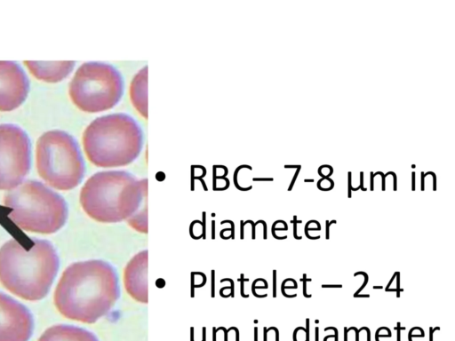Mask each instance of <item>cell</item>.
I'll list each match as a JSON object with an SVG mask.
<instances>
[{
  "mask_svg": "<svg viewBox=\"0 0 455 341\" xmlns=\"http://www.w3.org/2000/svg\"><path fill=\"white\" fill-rule=\"evenodd\" d=\"M120 297L116 269L101 259L76 262L66 268L54 291V305L64 317L94 323Z\"/></svg>",
  "mask_w": 455,
  "mask_h": 341,
  "instance_id": "6da1fadb",
  "label": "cell"
},
{
  "mask_svg": "<svg viewBox=\"0 0 455 341\" xmlns=\"http://www.w3.org/2000/svg\"><path fill=\"white\" fill-rule=\"evenodd\" d=\"M59 269L54 247L31 238L28 246L14 239L0 248V282L12 294L29 301L44 298Z\"/></svg>",
  "mask_w": 455,
  "mask_h": 341,
  "instance_id": "7a4b0ae2",
  "label": "cell"
},
{
  "mask_svg": "<svg viewBox=\"0 0 455 341\" xmlns=\"http://www.w3.org/2000/svg\"><path fill=\"white\" fill-rule=\"evenodd\" d=\"M148 191V179L126 170H103L91 176L80 192L84 211L100 223H118L135 215Z\"/></svg>",
  "mask_w": 455,
  "mask_h": 341,
  "instance_id": "3957f363",
  "label": "cell"
},
{
  "mask_svg": "<svg viewBox=\"0 0 455 341\" xmlns=\"http://www.w3.org/2000/svg\"><path fill=\"white\" fill-rule=\"evenodd\" d=\"M83 146L97 167H122L135 161L143 147V132L129 115L114 113L94 119L84 130Z\"/></svg>",
  "mask_w": 455,
  "mask_h": 341,
  "instance_id": "277c9868",
  "label": "cell"
},
{
  "mask_svg": "<svg viewBox=\"0 0 455 341\" xmlns=\"http://www.w3.org/2000/svg\"><path fill=\"white\" fill-rule=\"evenodd\" d=\"M4 203L12 209L9 218L25 231L53 234L68 218V206L62 196L35 180L11 189L4 194Z\"/></svg>",
  "mask_w": 455,
  "mask_h": 341,
  "instance_id": "5b68a950",
  "label": "cell"
},
{
  "mask_svg": "<svg viewBox=\"0 0 455 341\" xmlns=\"http://www.w3.org/2000/svg\"><path fill=\"white\" fill-rule=\"evenodd\" d=\"M36 169L50 186L65 191L77 186L85 171L76 139L60 130L46 131L38 139Z\"/></svg>",
  "mask_w": 455,
  "mask_h": 341,
  "instance_id": "8992f818",
  "label": "cell"
},
{
  "mask_svg": "<svg viewBox=\"0 0 455 341\" xmlns=\"http://www.w3.org/2000/svg\"><path fill=\"white\" fill-rule=\"evenodd\" d=\"M124 80L110 64L86 62L76 70L69 84V97L82 111L99 113L114 107L124 94Z\"/></svg>",
  "mask_w": 455,
  "mask_h": 341,
  "instance_id": "52a82bcc",
  "label": "cell"
},
{
  "mask_svg": "<svg viewBox=\"0 0 455 341\" xmlns=\"http://www.w3.org/2000/svg\"><path fill=\"white\" fill-rule=\"evenodd\" d=\"M30 168V142L17 125L0 124V190L19 186Z\"/></svg>",
  "mask_w": 455,
  "mask_h": 341,
  "instance_id": "ba28073f",
  "label": "cell"
},
{
  "mask_svg": "<svg viewBox=\"0 0 455 341\" xmlns=\"http://www.w3.org/2000/svg\"><path fill=\"white\" fill-rule=\"evenodd\" d=\"M34 321L29 310L0 292V341H28Z\"/></svg>",
  "mask_w": 455,
  "mask_h": 341,
  "instance_id": "9c48e42d",
  "label": "cell"
},
{
  "mask_svg": "<svg viewBox=\"0 0 455 341\" xmlns=\"http://www.w3.org/2000/svg\"><path fill=\"white\" fill-rule=\"evenodd\" d=\"M28 80L15 62L0 60V111L20 107L28 92Z\"/></svg>",
  "mask_w": 455,
  "mask_h": 341,
  "instance_id": "30bf717a",
  "label": "cell"
},
{
  "mask_svg": "<svg viewBox=\"0 0 455 341\" xmlns=\"http://www.w3.org/2000/svg\"><path fill=\"white\" fill-rule=\"evenodd\" d=\"M148 251L143 250L135 254L124 269V284L128 295L137 302L148 304Z\"/></svg>",
  "mask_w": 455,
  "mask_h": 341,
  "instance_id": "8fae6325",
  "label": "cell"
},
{
  "mask_svg": "<svg viewBox=\"0 0 455 341\" xmlns=\"http://www.w3.org/2000/svg\"><path fill=\"white\" fill-rule=\"evenodd\" d=\"M37 79L56 83L65 78L73 69L74 61H24Z\"/></svg>",
  "mask_w": 455,
  "mask_h": 341,
  "instance_id": "7c38bea8",
  "label": "cell"
},
{
  "mask_svg": "<svg viewBox=\"0 0 455 341\" xmlns=\"http://www.w3.org/2000/svg\"><path fill=\"white\" fill-rule=\"evenodd\" d=\"M38 341H99L91 331L72 325H55L47 329Z\"/></svg>",
  "mask_w": 455,
  "mask_h": 341,
  "instance_id": "4fadbf2b",
  "label": "cell"
},
{
  "mask_svg": "<svg viewBox=\"0 0 455 341\" xmlns=\"http://www.w3.org/2000/svg\"><path fill=\"white\" fill-rule=\"evenodd\" d=\"M131 101L140 114L148 118V67L134 76L130 88Z\"/></svg>",
  "mask_w": 455,
  "mask_h": 341,
  "instance_id": "5bb4252c",
  "label": "cell"
},
{
  "mask_svg": "<svg viewBox=\"0 0 455 341\" xmlns=\"http://www.w3.org/2000/svg\"><path fill=\"white\" fill-rule=\"evenodd\" d=\"M127 221L129 225L138 232L142 234L148 233V217L146 208L140 212L138 211Z\"/></svg>",
  "mask_w": 455,
  "mask_h": 341,
  "instance_id": "9a60e30c",
  "label": "cell"
},
{
  "mask_svg": "<svg viewBox=\"0 0 455 341\" xmlns=\"http://www.w3.org/2000/svg\"><path fill=\"white\" fill-rule=\"evenodd\" d=\"M287 282H292L294 286L298 288V285H297V282L295 280L291 279V278H288V279H285L283 282H282V287H281V289H282V294L286 297H297V294H293V295H287L284 291V287H285V283Z\"/></svg>",
  "mask_w": 455,
  "mask_h": 341,
  "instance_id": "2e32d148",
  "label": "cell"
},
{
  "mask_svg": "<svg viewBox=\"0 0 455 341\" xmlns=\"http://www.w3.org/2000/svg\"><path fill=\"white\" fill-rule=\"evenodd\" d=\"M359 274H362L364 276V282L363 283V285L360 287V289H357V291H355V293L354 295H357L358 293H360L362 291V289L366 286L367 282H368V274L364 272H357V273H355L354 274V276H357Z\"/></svg>",
  "mask_w": 455,
  "mask_h": 341,
  "instance_id": "e0dca14e",
  "label": "cell"
},
{
  "mask_svg": "<svg viewBox=\"0 0 455 341\" xmlns=\"http://www.w3.org/2000/svg\"><path fill=\"white\" fill-rule=\"evenodd\" d=\"M301 281L303 283V296L307 298L311 297H312L311 294H307V282H311L312 280L307 279V274H303V279Z\"/></svg>",
  "mask_w": 455,
  "mask_h": 341,
  "instance_id": "ac0fdd59",
  "label": "cell"
},
{
  "mask_svg": "<svg viewBox=\"0 0 455 341\" xmlns=\"http://www.w3.org/2000/svg\"><path fill=\"white\" fill-rule=\"evenodd\" d=\"M302 220H297V217L294 216L293 217V220H291V223L293 224V235H294V238L297 239V240H300L302 237L301 236H298L297 234V224L298 223H301Z\"/></svg>",
  "mask_w": 455,
  "mask_h": 341,
  "instance_id": "d6986e66",
  "label": "cell"
},
{
  "mask_svg": "<svg viewBox=\"0 0 455 341\" xmlns=\"http://www.w3.org/2000/svg\"><path fill=\"white\" fill-rule=\"evenodd\" d=\"M337 221L335 219L331 220V221H328L326 220L325 221V226H326V229H325V232H326V234H325V238L326 239H329L330 238V233H329V229H330V226L332 225V224H335Z\"/></svg>",
  "mask_w": 455,
  "mask_h": 341,
  "instance_id": "ffe728a7",
  "label": "cell"
},
{
  "mask_svg": "<svg viewBox=\"0 0 455 341\" xmlns=\"http://www.w3.org/2000/svg\"><path fill=\"white\" fill-rule=\"evenodd\" d=\"M367 327H362L360 329H357L355 327H351L349 329H347V332L351 329H354L355 331V341H359V332L363 329H366Z\"/></svg>",
  "mask_w": 455,
  "mask_h": 341,
  "instance_id": "44dd1931",
  "label": "cell"
},
{
  "mask_svg": "<svg viewBox=\"0 0 455 341\" xmlns=\"http://www.w3.org/2000/svg\"><path fill=\"white\" fill-rule=\"evenodd\" d=\"M306 341H309V319H306Z\"/></svg>",
  "mask_w": 455,
  "mask_h": 341,
  "instance_id": "7402d4cb",
  "label": "cell"
},
{
  "mask_svg": "<svg viewBox=\"0 0 455 341\" xmlns=\"http://www.w3.org/2000/svg\"><path fill=\"white\" fill-rule=\"evenodd\" d=\"M273 274H274V279H273V282H274L273 296L276 297V271L275 270H274Z\"/></svg>",
  "mask_w": 455,
  "mask_h": 341,
  "instance_id": "603a6c76",
  "label": "cell"
},
{
  "mask_svg": "<svg viewBox=\"0 0 455 341\" xmlns=\"http://www.w3.org/2000/svg\"><path fill=\"white\" fill-rule=\"evenodd\" d=\"M400 325H401V324H400V322H397V326L395 328V329L397 330V341H401V337H400V336H401V334H400L401 330H402V329H406L405 327H402V328H401V327H400Z\"/></svg>",
  "mask_w": 455,
  "mask_h": 341,
  "instance_id": "cb8c5ba5",
  "label": "cell"
},
{
  "mask_svg": "<svg viewBox=\"0 0 455 341\" xmlns=\"http://www.w3.org/2000/svg\"><path fill=\"white\" fill-rule=\"evenodd\" d=\"M395 279H396V289L400 290L402 289H400V273L399 272H396Z\"/></svg>",
  "mask_w": 455,
  "mask_h": 341,
  "instance_id": "d4e9b609",
  "label": "cell"
},
{
  "mask_svg": "<svg viewBox=\"0 0 455 341\" xmlns=\"http://www.w3.org/2000/svg\"><path fill=\"white\" fill-rule=\"evenodd\" d=\"M328 329H333L335 334H334V338H335V341H338V329L334 327H327L324 329V331L328 330Z\"/></svg>",
  "mask_w": 455,
  "mask_h": 341,
  "instance_id": "484cf974",
  "label": "cell"
},
{
  "mask_svg": "<svg viewBox=\"0 0 455 341\" xmlns=\"http://www.w3.org/2000/svg\"><path fill=\"white\" fill-rule=\"evenodd\" d=\"M440 329V327H435V328H432L430 327L429 328V332H430V337H429V341H433V334H434V331L435 330H439Z\"/></svg>",
  "mask_w": 455,
  "mask_h": 341,
  "instance_id": "4316f807",
  "label": "cell"
},
{
  "mask_svg": "<svg viewBox=\"0 0 455 341\" xmlns=\"http://www.w3.org/2000/svg\"><path fill=\"white\" fill-rule=\"evenodd\" d=\"M322 288H342V285L341 284H332V285L323 284Z\"/></svg>",
  "mask_w": 455,
  "mask_h": 341,
  "instance_id": "83f0119b",
  "label": "cell"
},
{
  "mask_svg": "<svg viewBox=\"0 0 455 341\" xmlns=\"http://www.w3.org/2000/svg\"><path fill=\"white\" fill-rule=\"evenodd\" d=\"M395 274H396V272H395V273L394 274V275L391 277V279H390V281H389V282H388V284H387V286L386 287V289H389V287H390L391 283L393 282L394 279L395 278Z\"/></svg>",
  "mask_w": 455,
  "mask_h": 341,
  "instance_id": "f1b7e54d",
  "label": "cell"
},
{
  "mask_svg": "<svg viewBox=\"0 0 455 341\" xmlns=\"http://www.w3.org/2000/svg\"><path fill=\"white\" fill-rule=\"evenodd\" d=\"M315 341H319V328L315 327Z\"/></svg>",
  "mask_w": 455,
  "mask_h": 341,
  "instance_id": "f546056e",
  "label": "cell"
},
{
  "mask_svg": "<svg viewBox=\"0 0 455 341\" xmlns=\"http://www.w3.org/2000/svg\"><path fill=\"white\" fill-rule=\"evenodd\" d=\"M354 297H370V295L369 294H365V295H354Z\"/></svg>",
  "mask_w": 455,
  "mask_h": 341,
  "instance_id": "4dcf8cb0",
  "label": "cell"
},
{
  "mask_svg": "<svg viewBox=\"0 0 455 341\" xmlns=\"http://www.w3.org/2000/svg\"><path fill=\"white\" fill-rule=\"evenodd\" d=\"M347 328H344V341H347Z\"/></svg>",
  "mask_w": 455,
  "mask_h": 341,
  "instance_id": "1f68e13d",
  "label": "cell"
},
{
  "mask_svg": "<svg viewBox=\"0 0 455 341\" xmlns=\"http://www.w3.org/2000/svg\"><path fill=\"white\" fill-rule=\"evenodd\" d=\"M414 176H415V173L413 172V173H412V190H414V189H415V187H414V186H415V185H414V182H415Z\"/></svg>",
  "mask_w": 455,
  "mask_h": 341,
  "instance_id": "d6a6232c",
  "label": "cell"
},
{
  "mask_svg": "<svg viewBox=\"0 0 455 341\" xmlns=\"http://www.w3.org/2000/svg\"><path fill=\"white\" fill-rule=\"evenodd\" d=\"M373 289H382L381 286H374Z\"/></svg>",
  "mask_w": 455,
  "mask_h": 341,
  "instance_id": "836d02e7",
  "label": "cell"
}]
</instances>
